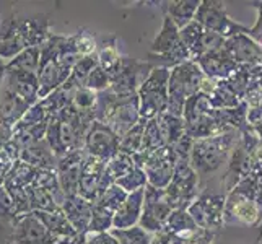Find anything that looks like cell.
Masks as SVG:
<instances>
[{
    "label": "cell",
    "instance_id": "52",
    "mask_svg": "<svg viewBox=\"0 0 262 244\" xmlns=\"http://www.w3.org/2000/svg\"><path fill=\"white\" fill-rule=\"evenodd\" d=\"M5 75H7V62L0 59V86L5 81Z\"/></svg>",
    "mask_w": 262,
    "mask_h": 244
},
{
    "label": "cell",
    "instance_id": "33",
    "mask_svg": "<svg viewBox=\"0 0 262 244\" xmlns=\"http://www.w3.org/2000/svg\"><path fill=\"white\" fill-rule=\"evenodd\" d=\"M209 99L213 109H234V107H238L241 103H245L228 86V83L225 80H216V85L213 88V92L209 95Z\"/></svg>",
    "mask_w": 262,
    "mask_h": 244
},
{
    "label": "cell",
    "instance_id": "2",
    "mask_svg": "<svg viewBox=\"0 0 262 244\" xmlns=\"http://www.w3.org/2000/svg\"><path fill=\"white\" fill-rule=\"evenodd\" d=\"M262 223V168H257L227 192L225 227H259Z\"/></svg>",
    "mask_w": 262,
    "mask_h": 244
},
{
    "label": "cell",
    "instance_id": "56",
    "mask_svg": "<svg viewBox=\"0 0 262 244\" xmlns=\"http://www.w3.org/2000/svg\"><path fill=\"white\" fill-rule=\"evenodd\" d=\"M254 244H257V242H254Z\"/></svg>",
    "mask_w": 262,
    "mask_h": 244
},
{
    "label": "cell",
    "instance_id": "16",
    "mask_svg": "<svg viewBox=\"0 0 262 244\" xmlns=\"http://www.w3.org/2000/svg\"><path fill=\"white\" fill-rule=\"evenodd\" d=\"M127 192L122 191L119 186L113 184L93 202V216L90 223V233H107L113 230L114 215L122 205ZM86 231V233H88Z\"/></svg>",
    "mask_w": 262,
    "mask_h": 244
},
{
    "label": "cell",
    "instance_id": "55",
    "mask_svg": "<svg viewBox=\"0 0 262 244\" xmlns=\"http://www.w3.org/2000/svg\"><path fill=\"white\" fill-rule=\"evenodd\" d=\"M259 161H260V168H262V151L259 153Z\"/></svg>",
    "mask_w": 262,
    "mask_h": 244
},
{
    "label": "cell",
    "instance_id": "38",
    "mask_svg": "<svg viewBox=\"0 0 262 244\" xmlns=\"http://www.w3.org/2000/svg\"><path fill=\"white\" fill-rule=\"evenodd\" d=\"M134 168H137L134 157L127 155V153H122V151H117L111 160L106 161V171L114 183L117 179L124 178L125 174H129Z\"/></svg>",
    "mask_w": 262,
    "mask_h": 244
},
{
    "label": "cell",
    "instance_id": "39",
    "mask_svg": "<svg viewBox=\"0 0 262 244\" xmlns=\"http://www.w3.org/2000/svg\"><path fill=\"white\" fill-rule=\"evenodd\" d=\"M166 147L163 135L160 130V124H158V117L155 119H150L145 124V134H143V148L140 153H151L155 150H160Z\"/></svg>",
    "mask_w": 262,
    "mask_h": 244
},
{
    "label": "cell",
    "instance_id": "11",
    "mask_svg": "<svg viewBox=\"0 0 262 244\" xmlns=\"http://www.w3.org/2000/svg\"><path fill=\"white\" fill-rule=\"evenodd\" d=\"M134 160L135 165L145 171L148 186L157 189H166L169 186L178 163L174 148L163 147L151 153H137Z\"/></svg>",
    "mask_w": 262,
    "mask_h": 244
},
{
    "label": "cell",
    "instance_id": "25",
    "mask_svg": "<svg viewBox=\"0 0 262 244\" xmlns=\"http://www.w3.org/2000/svg\"><path fill=\"white\" fill-rule=\"evenodd\" d=\"M143 201H145V189H140V191L127 194V197L124 198L122 205L119 207V210H117L114 215L113 228L125 230V228L137 227L142 218Z\"/></svg>",
    "mask_w": 262,
    "mask_h": 244
},
{
    "label": "cell",
    "instance_id": "24",
    "mask_svg": "<svg viewBox=\"0 0 262 244\" xmlns=\"http://www.w3.org/2000/svg\"><path fill=\"white\" fill-rule=\"evenodd\" d=\"M67 220L74 227L77 234H85L90 228L93 216V202L86 201L82 195H67L64 205L60 207Z\"/></svg>",
    "mask_w": 262,
    "mask_h": 244
},
{
    "label": "cell",
    "instance_id": "31",
    "mask_svg": "<svg viewBox=\"0 0 262 244\" xmlns=\"http://www.w3.org/2000/svg\"><path fill=\"white\" fill-rule=\"evenodd\" d=\"M98 64L101 69H104L110 77L114 74L117 65L121 64V52L117 49V39L114 34H107L98 38V49H96Z\"/></svg>",
    "mask_w": 262,
    "mask_h": 244
},
{
    "label": "cell",
    "instance_id": "48",
    "mask_svg": "<svg viewBox=\"0 0 262 244\" xmlns=\"http://www.w3.org/2000/svg\"><path fill=\"white\" fill-rule=\"evenodd\" d=\"M252 7H256L257 10V20L254 23V26L246 30V34L252 41H256L259 46L262 48V2H251Z\"/></svg>",
    "mask_w": 262,
    "mask_h": 244
},
{
    "label": "cell",
    "instance_id": "45",
    "mask_svg": "<svg viewBox=\"0 0 262 244\" xmlns=\"http://www.w3.org/2000/svg\"><path fill=\"white\" fill-rule=\"evenodd\" d=\"M114 184L119 186L122 191H125L127 194H130L135 191H140V189H145L148 186V179H147L145 171L137 166V168H134L129 174H125L124 178L117 179Z\"/></svg>",
    "mask_w": 262,
    "mask_h": 244
},
{
    "label": "cell",
    "instance_id": "21",
    "mask_svg": "<svg viewBox=\"0 0 262 244\" xmlns=\"http://www.w3.org/2000/svg\"><path fill=\"white\" fill-rule=\"evenodd\" d=\"M86 157L85 150L72 151L69 155L57 160V176L62 191L66 195H77L78 186H80V176H82V166L83 160Z\"/></svg>",
    "mask_w": 262,
    "mask_h": 244
},
{
    "label": "cell",
    "instance_id": "43",
    "mask_svg": "<svg viewBox=\"0 0 262 244\" xmlns=\"http://www.w3.org/2000/svg\"><path fill=\"white\" fill-rule=\"evenodd\" d=\"M72 41L75 44V49L82 57L93 56L98 49V38L86 28H78L75 34H72Z\"/></svg>",
    "mask_w": 262,
    "mask_h": 244
},
{
    "label": "cell",
    "instance_id": "8",
    "mask_svg": "<svg viewBox=\"0 0 262 244\" xmlns=\"http://www.w3.org/2000/svg\"><path fill=\"white\" fill-rule=\"evenodd\" d=\"M169 72L168 69H153L139 88L140 119L150 121L168 113L169 106Z\"/></svg>",
    "mask_w": 262,
    "mask_h": 244
},
{
    "label": "cell",
    "instance_id": "47",
    "mask_svg": "<svg viewBox=\"0 0 262 244\" xmlns=\"http://www.w3.org/2000/svg\"><path fill=\"white\" fill-rule=\"evenodd\" d=\"M18 216H20V215H18V210L15 207L12 195L8 194L5 186H2V187H0V220L13 223Z\"/></svg>",
    "mask_w": 262,
    "mask_h": 244
},
{
    "label": "cell",
    "instance_id": "10",
    "mask_svg": "<svg viewBox=\"0 0 262 244\" xmlns=\"http://www.w3.org/2000/svg\"><path fill=\"white\" fill-rule=\"evenodd\" d=\"M173 209H187L201 194V179L191 165V158H178L169 186L165 189Z\"/></svg>",
    "mask_w": 262,
    "mask_h": 244
},
{
    "label": "cell",
    "instance_id": "50",
    "mask_svg": "<svg viewBox=\"0 0 262 244\" xmlns=\"http://www.w3.org/2000/svg\"><path fill=\"white\" fill-rule=\"evenodd\" d=\"M13 223L0 220V244H12Z\"/></svg>",
    "mask_w": 262,
    "mask_h": 244
},
{
    "label": "cell",
    "instance_id": "27",
    "mask_svg": "<svg viewBox=\"0 0 262 244\" xmlns=\"http://www.w3.org/2000/svg\"><path fill=\"white\" fill-rule=\"evenodd\" d=\"M213 231H207L202 228L187 230V231H160L151 234V244H213L216 239Z\"/></svg>",
    "mask_w": 262,
    "mask_h": 244
},
{
    "label": "cell",
    "instance_id": "12",
    "mask_svg": "<svg viewBox=\"0 0 262 244\" xmlns=\"http://www.w3.org/2000/svg\"><path fill=\"white\" fill-rule=\"evenodd\" d=\"M225 192L201 191L195 201L187 207V212L199 228L219 233L225 227Z\"/></svg>",
    "mask_w": 262,
    "mask_h": 244
},
{
    "label": "cell",
    "instance_id": "32",
    "mask_svg": "<svg viewBox=\"0 0 262 244\" xmlns=\"http://www.w3.org/2000/svg\"><path fill=\"white\" fill-rule=\"evenodd\" d=\"M158 124H160V130L163 135L166 147L173 148L176 143L186 135V124L184 119L179 116H173L169 113H165L158 116Z\"/></svg>",
    "mask_w": 262,
    "mask_h": 244
},
{
    "label": "cell",
    "instance_id": "26",
    "mask_svg": "<svg viewBox=\"0 0 262 244\" xmlns=\"http://www.w3.org/2000/svg\"><path fill=\"white\" fill-rule=\"evenodd\" d=\"M30 107L31 104L4 88L2 98H0V125L5 130L12 132L15 125L23 119V116L30 111Z\"/></svg>",
    "mask_w": 262,
    "mask_h": 244
},
{
    "label": "cell",
    "instance_id": "42",
    "mask_svg": "<svg viewBox=\"0 0 262 244\" xmlns=\"http://www.w3.org/2000/svg\"><path fill=\"white\" fill-rule=\"evenodd\" d=\"M199 228L195 221L192 220V216L189 215L187 209H176L171 212L169 218L165 225V228L161 231H173V233H179V231H187V230H195Z\"/></svg>",
    "mask_w": 262,
    "mask_h": 244
},
{
    "label": "cell",
    "instance_id": "35",
    "mask_svg": "<svg viewBox=\"0 0 262 244\" xmlns=\"http://www.w3.org/2000/svg\"><path fill=\"white\" fill-rule=\"evenodd\" d=\"M72 104L75 109L90 119L96 121V106H98V93L86 86L75 88L74 96H72Z\"/></svg>",
    "mask_w": 262,
    "mask_h": 244
},
{
    "label": "cell",
    "instance_id": "28",
    "mask_svg": "<svg viewBox=\"0 0 262 244\" xmlns=\"http://www.w3.org/2000/svg\"><path fill=\"white\" fill-rule=\"evenodd\" d=\"M158 4L161 5L160 8L163 12V16H169L178 28L183 30L194 21L201 0H166V2Z\"/></svg>",
    "mask_w": 262,
    "mask_h": 244
},
{
    "label": "cell",
    "instance_id": "4",
    "mask_svg": "<svg viewBox=\"0 0 262 244\" xmlns=\"http://www.w3.org/2000/svg\"><path fill=\"white\" fill-rule=\"evenodd\" d=\"M239 139L241 134L238 130H230L213 137L194 140L191 148V165L199 179L204 181L219 173L225 163H228Z\"/></svg>",
    "mask_w": 262,
    "mask_h": 244
},
{
    "label": "cell",
    "instance_id": "13",
    "mask_svg": "<svg viewBox=\"0 0 262 244\" xmlns=\"http://www.w3.org/2000/svg\"><path fill=\"white\" fill-rule=\"evenodd\" d=\"M194 20L202 25L205 30L223 36L225 39L231 38L234 34L246 33L248 26L234 21L227 13L225 4L220 0H202L197 8V13Z\"/></svg>",
    "mask_w": 262,
    "mask_h": 244
},
{
    "label": "cell",
    "instance_id": "18",
    "mask_svg": "<svg viewBox=\"0 0 262 244\" xmlns=\"http://www.w3.org/2000/svg\"><path fill=\"white\" fill-rule=\"evenodd\" d=\"M119 135H116L106 124L95 121L85 135L83 150L90 157L107 161L119 151Z\"/></svg>",
    "mask_w": 262,
    "mask_h": 244
},
{
    "label": "cell",
    "instance_id": "14",
    "mask_svg": "<svg viewBox=\"0 0 262 244\" xmlns=\"http://www.w3.org/2000/svg\"><path fill=\"white\" fill-rule=\"evenodd\" d=\"M153 65H150L147 60H137L122 56L121 64L117 65L114 74L111 75L110 90L121 96L137 95L139 88L147 80Z\"/></svg>",
    "mask_w": 262,
    "mask_h": 244
},
{
    "label": "cell",
    "instance_id": "22",
    "mask_svg": "<svg viewBox=\"0 0 262 244\" xmlns=\"http://www.w3.org/2000/svg\"><path fill=\"white\" fill-rule=\"evenodd\" d=\"M4 88L12 92L20 99L34 106L39 101V81L36 74H25V72H7Z\"/></svg>",
    "mask_w": 262,
    "mask_h": 244
},
{
    "label": "cell",
    "instance_id": "17",
    "mask_svg": "<svg viewBox=\"0 0 262 244\" xmlns=\"http://www.w3.org/2000/svg\"><path fill=\"white\" fill-rule=\"evenodd\" d=\"M113 184L114 181L106 171V161L86 155L82 166V176H80L78 195L90 202H95Z\"/></svg>",
    "mask_w": 262,
    "mask_h": 244
},
{
    "label": "cell",
    "instance_id": "49",
    "mask_svg": "<svg viewBox=\"0 0 262 244\" xmlns=\"http://www.w3.org/2000/svg\"><path fill=\"white\" fill-rule=\"evenodd\" d=\"M83 239V244H119L116 241V238L113 234L107 231V233H85V234H80Z\"/></svg>",
    "mask_w": 262,
    "mask_h": 244
},
{
    "label": "cell",
    "instance_id": "3",
    "mask_svg": "<svg viewBox=\"0 0 262 244\" xmlns=\"http://www.w3.org/2000/svg\"><path fill=\"white\" fill-rule=\"evenodd\" d=\"M95 121L80 114L74 104H69L59 114L52 116L46 132V142L56 158H62L72 151L82 150L85 135Z\"/></svg>",
    "mask_w": 262,
    "mask_h": 244
},
{
    "label": "cell",
    "instance_id": "9",
    "mask_svg": "<svg viewBox=\"0 0 262 244\" xmlns=\"http://www.w3.org/2000/svg\"><path fill=\"white\" fill-rule=\"evenodd\" d=\"M59 42L60 36L51 34L41 48V64L36 74L39 81V101L56 92L72 75V72L62 67L59 62Z\"/></svg>",
    "mask_w": 262,
    "mask_h": 244
},
{
    "label": "cell",
    "instance_id": "23",
    "mask_svg": "<svg viewBox=\"0 0 262 244\" xmlns=\"http://www.w3.org/2000/svg\"><path fill=\"white\" fill-rule=\"evenodd\" d=\"M194 62H197V65L201 67L202 74L207 78L212 80H228L233 74L241 69V65H238L236 62H233L225 51H219V52H212V54H205V56L195 59Z\"/></svg>",
    "mask_w": 262,
    "mask_h": 244
},
{
    "label": "cell",
    "instance_id": "44",
    "mask_svg": "<svg viewBox=\"0 0 262 244\" xmlns=\"http://www.w3.org/2000/svg\"><path fill=\"white\" fill-rule=\"evenodd\" d=\"M248 104V124L249 127L257 134L262 142V96L249 95L245 98Z\"/></svg>",
    "mask_w": 262,
    "mask_h": 244
},
{
    "label": "cell",
    "instance_id": "54",
    "mask_svg": "<svg viewBox=\"0 0 262 244\" xmlns=\"http://www.w3.org/2000/svg\"><path fill=\"white\" fill-rule=\"evenodd\" d=\"M257 228H259V234H257V239H256V242H257V244H260V242H262V223L259 225Z\"/></svg>",
    "mask_w": 262,
    "mask_h": 244
},
{
    "label": "cell",
    "instance_id": "53",
    "mask_svg": "<svg viewBox=\"0 0 262 244\" xmlns=\"http://www.w3.org/2000/svg\"><path fill=\"white\" fill-rule=\"evenodd\" d=\"M56 244H75V238L74 239H60Z\"/></svg>",
    "mask_w": 262,
    "mask_h": 244
},
{
    "label": "cell",
    "instance_id": "46",
    "mask_svg": "<svg viewBox=\"0 0 262 244\" xmlns=\"http://www.w3.org/2000/svg\"><path fill=\"white\" fill-rule=\"evenodd\" d=\"M86 88L93 90L96 93H101V92H106L107 88L111 86V77L110 74L99 67V64L93 69V72L90 74V77L86 78V83H85Z\"/></svg>",
    "mask_w": 262,
    "mask_h": 244
},
{
    "label": "cell",
    "instance_id": "51",
    "mask_svg": "<svg viewBox=\"0 0 262 244\" xmlns=\"http://www.w3.org/2000/svg\"><path fill=\"white\" fill-rule=\"evenodd\" d=\"M13 166L12 161H5V160H0V187L5 186V181L8 178V173Z\"/></svg>",
    "mask_w": 262,
    "mask_h": 244
},
{
    "label": "cell",
    "instance_id": "40",
    "mask_svg": "<svg viewBox=\"0 0 262 244\" xmlns=\"http://www.w3.org/2000/svg\"><path fill=\"white\" fill-rule=\"evenodd\" d=\"M119 244H151V234L143 230L140 225L125 230H111L110 231Z\"/></svg>",
    "mask_w": 262,
    "mask_h": 244
},
{
    "label": "cell",
    "instance_id": "36",
    "mask_svg": "<svg viewBox=\"0 0 262 244\" xmlns=\"http://www.w3.org/2000/svg\"><path fill=\"white\" fill-rule=\"evenodd\" d=\"M145 124L147 121H140L137 125L134 127L121 137L119 142V151L122 153H127L130 157H135L137 153L142 151L143 148V134H145Z\"/></svg>",
    "mask_w": 262,
    "mask_h": 244
},
{
    "label": "cell",
    "instance_id": "20",
    "mask_svg": "<svg viewBox=\"0 0 262 244\" xmlns=\"http://www.w3.org/2000/svg\"><path fill=\"white\" fill-rule=\"evenodd\" d=\"M225 54L238 65L262 67V48L246 33L234 34L225 41Z\"/></svg>",
    "mask_w": 262,
    "mask_h": 244
},
{
    "label": "cell",
    "instance_id": "41",
    "mask_svg": "<svg viewBox=\"0 0 262 244\" xmlns=\"http://www.w3.org/2000/svg\"><path fill=\"white\" fill-rule=\"evenodd\" d=\"M98 65V57L96 54L93 56H85V57H80L78 62L75 64L74 70H72V75L69 78V81H72L77 88L78 86H85L86 83V78L90 77V74L93 72V69Z\"/></svg>",
    "mask_w": 262,
    "mask_h": 244
},
{
    "label": "cell",
    "instance_id": "34",
    "mask_svg": "<svg viewBox=\"0 0 262 244\" xmlns=\"http://www.w3.org/2000/svg\"><path fill=\"white\" fill-rule=\"evenodd\" d=\"M39 64H41V48H28L18 54L15 59L7 62V72L38 74Z\"/></svg>",
    "mask_w": 262,
    "mask_h": 244
},
{
    "label": "cell",
    "instance_id": "7",
    "mask_svg": "<svg viewBox=\"0 0 262 244\" xmlns=\"http://www.w3.org/2000/svg\"><path fill=\"white\" fill-rule=\"evenodd\" d=\"M205 75L197 62L187 60L169 72V106L168 113L183 117L184 104L191 96L201 92Z\"/></svg>",
    "mask_w": 262,
    "mask_h": 244
},
{
    "label": "cell",
    "instance_id": "29",
    "mask_svg": "<svg viewBox=\"0 0 262 244\" xmlns=\"http://www.w3.org/2000/svg\"><path fill=\"white\" fill-rule=\"evenodd\" d=\"M18 160H21L23 163H28L30 166L38 168V169H56L57 168V158L54 155V151L51 150L46 139L21 150Z\"/></svg>",
    "mask_w": 262,
    "mask_h": 244
},
{
    "label": "cell",
    "instance_id": "19",
    "mask_svg": "<svg viewBox=\"0 0 262 244\" xmlns=\"http://www.w3.org/2000/svg\"><path fill=\"white\" fill-rule=\"evenodd\" d=\"M57 241L60 239L51 234L33 212L20 215L13 221L12 244H56Z\"/></svg>",
    "mask_w": 262,
    "mask_h": 244
},
{
    "label": "cell",
    "instance_id": "5",
    "mask_svg": "<svg viewBox=\"0 0 262 244\" xmlns=\"http://www.w3.org/2000/svg\"><path fill=\"white\" fill-rule=\"evenodd\" d=\"M96 121L106 124L116 135L124 137L134 125H137L142 121L139 96H121L111 92L110 88L106 92L98 93Z\"/></svg>",
    "mask_w": 262,
    "mask_h": 244
},
{
    "label": "cell",
    "instance_id": "30",
    "mask_svg": "<svg viewBox=\"0 0 262 244\" xmlns=\"http://www.w3.org/2000/svg\"><path fill=\"white\" fill-rule=\"evenodd\" d=\"M41 223L49 230L51 234H54L57 239H74L78 234L74 230V227L67 220L66 213L62 212V209H57L54 212H33Z\"/></svg>",
    "mask_w": 262,
    "mask_h": 244
},
{
    "label": "cell",
    "instance_id": "1",
    "mask_svg": "<svg viewBox=\"0 0 262 244\" xmlns=\"http://www.w3.org/2000/svg\"><path fill=\"white\" fill-rule=\"evenodd\" d=\"M46 13H13L0 21V59L10 62L28 48H42L49 39Z\"/></svg>",
    "mask_w": 262,
    "mask_h": 244
},
{
    "label": "cell",
    "instance_id": "6",
    "mask_svg": "<svg viewBox=\"0 0 262 244\" xmlns=\"http://www.w3.org/2000/svg\"><path fill=\"white\" fill-rule=\"evenodd\" d=\"M153 69H174L187 60H192L191 52L181 39V30L169 16H163V25L150 44L145 59Z\"/></svg>",
    "mask_w": 262,
    "mask_h": 244
},
{
    "label": "cell",
    "instance_id": "15",
    "mask_svg": "<svg viewBox=\"0 0 262 244\" xmlns=\"http://www.w3.org/2000/svg\"><path fill=\"white\" fill-rule=\"evenodd\" d=\"M169 198L165 189H157L153 186L145 187V201H143V212L140 218V227L150 234L160 233L173 212Z\"/></svg>",
    "mask_w": 262,
    "mask_h": 244
},
{
    "label": "cell",
    "instance_id": "37",
    "mask_svg": "<svg viewBox=\"0 0 262 244\" xmlns=\"http://www.w3.org/2000/svg\"><path fill=\"white\" fill-rule=\"evenodd\" d=\"M28 198H30L31 212H54L60 209L57 202L54 201V197L36 184H31L28 187Z\"/></svg>",
    "mask_w": 262,
    "mask_h": 244
}]
</instances>
